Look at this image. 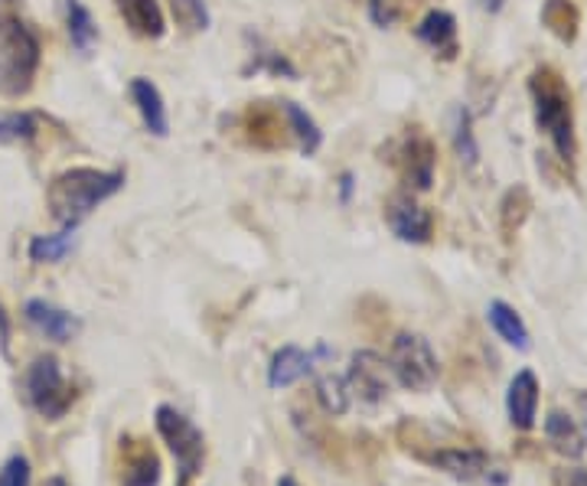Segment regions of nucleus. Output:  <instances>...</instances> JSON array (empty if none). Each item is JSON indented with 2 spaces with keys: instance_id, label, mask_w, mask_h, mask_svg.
I'll return each instance as SVG.
<instances>
[{
  "instance_id": "obj_21",
  "label": "nucleus",
  "mask_w": 587,
  "mask_h": 486,
  "mask_svg": "<svg viewBox=\"0 0 587 486\" xmlns=\"http://www.w3.org/2000/svg\"><path fill=\"white\" fill-rule=\"evenodd\" d=\"M281 111H284V118H287V125H291V134L297 138V144H301V151L310 157V154H317L320 151V144H324V134H320V128H317V121L301 108V105H294V102H284L281 105Z\"/></svg>"
},
{
  "instance_id": "obj_35",
  "label": "nucleus",
  "mask_w": 587,
  "mask_h": 486,
  "mask_svg": "<svg viewBox=\"0 0 587 486\" xmlns=\"http://www.w3.org/2000/svg\"><path fill=\"white\" fill-rule=\"evenodd\" d=\"M582 405H585V415H587V395H585V399H582ZM585 425H587V418H585Z\"/></svg>"
},
{
  "instance_id": "obj_32",
  "label": "nucleus",
  "mask_w": 587,
  "mask_h": 486,
  "mask_svg": "<svg viewBox=\"0 0 587 486\" xmlns=\"http://www.w3.org/2000/svg\"><path fill=\"white\" fill-rule=\"evenodd\" d=\"M483 7H486V10H493V13H496V10H500V7H503V0H483Z\"/></svg>"
},
{
  "instance_id": "obj_26",
  "label": "nucleus",
  "mask_w": 587,
  "mask_h": 486,
  "mask_svg": "<svg viewBox=\"0 0 587 486\" xmlns=\"http://www.w3.org/2000/svg\"><path fill=\"white\" fill-rule=\"evenodd\" d=\"M171 10H174L177 23L187 33L209 29V7H206V0H171Z\"/></svg>"
},
{
  "instance_id": "obj_25",
  "label": "nucleus",
  "mask_w": 587,
  "mask_h": 486,
  "mask_svg": "<svg viewBox=\"0 0 587 486\" xmlns=\"http://www.w3.org/2000/svg\"><path fill=\"white\" fill-rule=\"evenodd\" d=\"M317 395H320V405L330 412V415H343L350 408V386L347 379H337V376H324L317 382Z\"/></svg>"
},
{
  "instance_id": "obj_27",
  "label": "nucleus",
  "mask_w": 587,
  "mask_h": 486,
  "mask_svg": "<svg viewBox=\"0 0 587 486\" xmlns=\"http://www.w3.org/2000/svg\"><path fill=\"white\" fill-rule=\"evenodd\" d=\"M36 134V118L26 111H10L0 115V141L3 144H16V141H30Z\"/></svg>"
},
{
  "instance_id": "obj_5",
  "label": "nucleus",
  "mask_w": 587,
  "mask_h": 486,
  "mask_svg": "<svg viewBox=\"0 0 587 486\" xmlns=\"http://www.w3.org/2000/svg\"><path fill=\"white\" fill-rule=\"evenodd\" d=\"M157 431L161 438L171 444L177 464H180V486H187L199 474V464L206 458V441H202V431L196 428L187 415H180L177 408L171 405H161L157 408Z\"/></svg>"
},
{
  "instance_id": "obj_12",
  "label": "nucleus",
  "mask_w": 587,
  "mask_h": 486,
  "mask_svg": "<svg viewBox=\"0 0 587 486\" xmlns=\"http://www.w3.org/2000/svg\"><path fill=\"white\" fill-rule=\"evenodd\" d=\"M350 392H356L366 402H383L389 392L386 382V363L376 353H356L353 356V369H350Z\"/></svg>"
},
{
  "instance_id": "obj_2",
  "label": "nucleus",
  "mask_w": 587,
  "mask_h": 486,
  "mask_svg": "<svg viewBox=\"0 0 587 486\" xmlns=\"http://www.w3.org/2000/svg\"><path fill=\"white\" fill-rule=\"evenodd\" d=\"M529 92L536 102V121L539 128L552 138L555 151L562 161H575L578 144H575V118H572V95L555 69H539L529 79Z\"/></svg>"
},
{
  "instance_id": "obj_4",
  "label": "nucleus",
  "mask_w": 587,
  "mask_h": 486,
  "mask_svg": "<svg viewBox=\"0 0 587 486\" xmlns=\"http://www.w3.org/2000/svg\"><path fill=\"white\" fill-rule=\"evenodd\" d=\"M389 369L395 379L411 389V392H427L437 382V356L431 349V343L418 333H398L391 343Z\"/></svg>"
},
{
  "instance_id": "obj_23",
  "label": "nucleus",
  "mask_w": 587,
  "mask_h": 486,
  "mask_svg": "<svg viewBox=\"0 0 587 486\" xmlns=\"http://www.w3.org/2000/svg\"><path fill=\"white\" fill-rule=\"evenodd\" d=\"M125 486H157L161 484V461L151 448H138L134 458L125 461Z\"/></svg>"
},
{
  "instance_id": "obj_33",
  "label": "nucleus",
  "mask_w": 587,
  "mask_h": 486,
  "mask_svg": "<svg viewBox=\"0 0 587 486\" xmlns=\"http://www.w3.org/2000/svg\"><path fill=\"white\" fill-rule=\"evenodd\" d=\"M46 486H69L62 477H52V481H46Z\"/></svg>"
},
{
  "instance_id": "obj_17",
  "label": "nucleus",
  "mask_w": 587,
  "mask_h": 486,
  "mask_svg": "<svg viewBox=\"0 0 587 486\" xmlns=\"http://www.w3.org/2000/svg\"><path fill=\"white\" fill-rule=\"evenodd\" d=\"M486 317H490V327L500 333V340H506L509 346H516V349H529V346H532L529 327L523 323V317L516 313V307H509L506 300H490Z\"/></svg>"
},
{
  "instance_id": "obj_14",
  "label": "nucleus",
  "mask_w": 587,
  "mask_h": 486,
  "mask_svg": "<svg viewBox=\"0 0 587 486\" xmlns=\"http://www.w3.org/2000/svg\"><path fill=\"white\" fill-rule=\"evenodd\" d=\"M314 372V356L304 353L301 346H281L268 366V386L271 389H287L294 382H301L304 376Z\"/></svg>"
},
{
  "instance_id": "obj_8",
  "label": "nucleus",
  "mask_w": 587,
  "mask_h": 486,
  "mask_svg": "<svg viewBox=\"0 0 587 486\" xmlns=\"http://www.w3.org/2000/svg\"><path fill=\"white\" fill-rule=\"evenodd\" d=\"M395 164H398V170H401L408 187L431 190V183H434V164H437L431 138H424L421 131H408L401 138V144H398Z\"/></svg>"
},
{
  "instance_id": "obj_9",
  "label": "nucleus",
  "mask_w": 587,
  "mask_h": 486,
  "mask_svg": "<svg viewBox=\"0 0 587 486\" xmlns=\"http://www.w3.org/2000/svg\"><path fill=\"white\" fill-rule=\"evenodd\" d=\"M386 220L401 242L424 245L434 233V216L424 206H418L411 197H391L389 206H386Z\"/></svg>"
},
{
  "instance_id": "obj_20",
  "label": "nucleus",
  "mask_w": 587,
  "mask_h": 486,
  "mask_svg": "<svg viewBox=\"0 0 587 486\" xmlns=\"http://www.w3.org/2000/svg\"><path fill=\"white\" fill-rule=\"evenodd\" d=\"M542 23H545L562 43H575L582 16H578V7H575L572 0H545V3H542Z\"/></svg>"
},
{
  "instance_id": "obj_10",
  "label": "nucleus",
  "mask_w": 587,
  "mask_h": 486,
  "mask_svg": "<svg viewBox=\"0 0 587 486\" xmlns=\"http://www.w3.org/2000/svg\"><path fill=\"white\" fill-rule=\"evenodd\" d=\"M506 412H509V425L516 431H532L536 418H539V379L532 369H519L509 382L506 392Z\"/></svg>"
},
{
  "instance_id": "obj_18",
  "label": "nucleus",
  "mask_w": 587,
  "mask_h": 486,
  "mask_svg": "<svg viewBox=\"0 0 587 486\" xmlns=\"http://www.w3.org/2000/svg\"><path fill=\"white\" fill-rule=\"evenodd\" d=\"M545 438L565 458H582L585 454V435L578 431V425L565 412H552L545 418Z\"/></svg>"
},
{
  "instance_id": "obj_34",
  "label": "nucleus",
  "mask_w": 587,
  "mask_h": 486,
  "mask_svg": "<svg viewBox=\"0 0 587 486\" xmlns=\"http://www.w3.org/2000/svg\"><path fill=\"white\" fill-rule=\"evenodd\" d=\"M278 486H297V484H294L291 477H281V481H278Z\"/></svg>"
},
{
  "instance_id": "obj_28",
  "label": "nucleus",
  "mask_w": 587,
  "mask_h": 486,
  "mask_svg": "<svg viewBox=\"0 0 587 486\" xmlns=\"http://www.w3.org/2000/svg\"><path fill=\"white\" fill-rule=\"evenodd\" d=\"M454 141H457L460 161H467V167H473L477 157H480V151H477V141H473V128H470V115H467V111L457 115V134H454Z\"/></svg>"
},
{
  "instance_id": "obj_31",
  "label": "nucleus",
  "mask_w": 587,
  "mask_h": 486,
  "mask_svg": "<svg viewBox=\"0 0 587 486\" xmlns=\"http://www.w3.org/2000/svg\"><path fill=\"white\" fill-rule=\"evenodd\" d=\"M568 486H587L585 471H572V474H568Z\"/></svg>"
},
{
  "instance_id": "obj_30",
  "label": "nucleus",
  "mask_w": 587,
  "mask_h": 486,
  "mask_svg": "<svg viewBox=\"0 0 587 486\" xmlns=\"http://www.w3.org/2000/svg\"><path fill=\"white\" fill-rule=\"evenodd\" d=\"M369 13H373V20L379 26H389L391 20H395V10H391L389 0H369Z\"/></svg>"
},
{
  "instance_id": "obj_22",
  "label": "nucleus",
  "mask_w": 587,
  "mask_h": 486,
  "mask_svg": "<svg viewBox=\"0 0 587 486\" xmlns=\"http://www.w3.org/2000/svg\"><path fill=\"white\" fill-rule=\"evenodd\" d=\"M66 23H69V39L79 52H89L98 39V26L82 0H66Z\"/></svg>"
},
{
  "instance_id": "obj_16",
  "label": "nucleus",
  "mask_w": 587,
  "mask_h": 486,
  "mask_svg": "<svg viewBox=\"0 0 587 486\" xmlns=\"http://www.w3.org/2000/svg\"><path fill=\"white\" fill-rule=\"evenodd\" d=\"M418 39L427 43L431 49L444 52V56H454L457 52V20H454V13L431 10L418 26Z\"/></svg>"
},
{
  "instance_id": "obj_29",
  "label": "nucleus",
  "mask_w": 587,
  "mask_h": 486,
  "mask_svg": "<svg viewBox=\"0 0 587 486\" xmlns=\"http://www.w3.org/2000/svg\"><path fill=\"white\" fill-rule=\"evenodd\" d=\"M0 486H30V461L23 454H13L0 467Z\"/></svg>"
},
{
  "instance_id": "obj_24",
  "label": "nucleus",
  "mask_w": 587,
  "mask_h": 486,
  "mask_svg": "<svg viewBox=\"0 0 587 486\" xmlns=\"http://www.w3.org/2000/svg\"><path fill=\"white\" fill-rule=\"evenodd\" d=\"M72 229H62L59 236H36L33 242H30V258L33 261H46V264H52V261H62L66 254H69V248H72Z\"/></svg>"
},
{
  "instance_id": "obj_3",
  "label": "nucleus",
  "mask_w": 587,
  "mask_h": 486,
  "mask_svg": "<svg viewBox=\"0 0 587 486\" xmlns=\"http://www.w3.org/2000/svg\"><path fill=\"white\" fill-rule=\"evenodd\" d=\"M39 69V39L20 16H0V95H23Z\"/></svg>"
},
{
  "instance_id": "obj_6",
  "label": "nucleus",
  "mask_w": 587,
  "mask_h": 486,
  "mask_svg": "<svg viewBox=\"0 0 587 486\" xmlns=\"http://www.w3.org/2000/svg\"><path fill=\"white\" fill-rule=\"evenodd\" d=\"M26 392H30L33 408L43 418H49V422L62 418L69 412V405H72V389L66 386L62 369H59V363L52 356H39L30 366V372H26Z\"/></svg>"
},
{
  "instance_id": "obj_11",
  "label": "nucleus",
  "mask_w": 587,
  "mask_h": 486,
  "mask_svg": "<svg viewBox=\"0 0 587 486\" xmlns=\"http://www.w3.org/2000/svg\"><path fill=\"white\" fill-rule=\"evenodd\" d=\"M23 317H26V323H30L33 330H39V333H43L46 340H52V343H69V340L79 333V320H75L72 313H66V310L46 304V300H26Z\"/></svg>"
},
{
  "instance_id": "obj_7",
  "label": "nucleus",
  "mask_w": 587,
  "mask_h": 486,
  "mask_svg": "<svg viewBox=\"0 0 587 486\" xmlns=\"http://www.w3.org/2000/svg\"><path fill=\"white\" fill-rule=\"evenodd\" d=\"M431 464H434L437 471H444L447 477L463 481V484L503 486L509 481L506 464L496 461V458L486 454V451H477V448H447V451H437V454L431 458Z\"/></svg>"
},
{
  "instance_id": "obj_13",
  "label": "nucleus",
  "mask_w": 587,
  "mask_h": 486,
  "mask_svg": "<svg viewBox=\"0 0 587 486\" xmlns=\"http://www.w3.org/2000/svg\"><path fill=\"white\" fill-rule=\"evenodd\" d=\"M131 98L144 118V128L154 134V138H167L171 134V121H167V108H164V98H161V88L151 82V79H134L131 82Z\"/></svg>"
},
{
  "instance_id": "obj_19",
  "label": "nucleus",
  "mask_w": 587,
  "mask_h": 486,
  "mask_svg": "<svg viewBox=\"0 0 587 486\" xmlns=\"http://www.w3.org/2000/svg\"><path fill=\"white\" fill-rule=\"evenodd\" d=\"M245 128H248L251 144H258V147H284V144H287V134H284L278 115L268 111V108H261V105H251V108H248Z\"/></svg>"
},
{
  "instance_id": "obj_15",
  "label": "nucleus",
  "mask_w": 587,
  "mask_h": 486,
  "mask_svg": "<svg viewBox=\"0 0 587 486\" xmlns=\"http://www.w3.org/2000/svg\"><path fill=\"white\" fill-rule=\"evenodd\" d=\"M118 13L144 39H161L167 33V20L157 0H118Z\"/></svg>"
},
{
  "instance_id": "obj_1",
  "label": "nucleus",
  "mask_w": 587,
  "mask_h": 486,
  "mask_svg": "<svg viewBox=\"0 0 587 486\" xmlns=\"http://www.w3.org/2000/svg\"><path fill=\"white\" fill-rule=\"evenodd\" d=\"M121 187H125L121 170L75 167L49 183V210L62 223V229H75L98 203L111 200Z\"/></svg>"
}]
</instances>
